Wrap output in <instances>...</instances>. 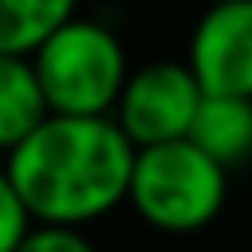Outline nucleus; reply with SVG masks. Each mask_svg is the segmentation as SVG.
<instances>
[{"label": "nucleus", "instance_id": "1", "mask_svg": "<svg viewBox=\"0 0 252 252\" xmlns=\"http://www.w3.org/2000/svg\"><path fill=\"white\" fill-rule=\"evenodd\" d=\"M134 154L110 114L47 110L4 154V169L32 220L83 228L126 201Z\"/></svg>", "mask_w": 252, "mask_h": 252}, {"label": "nucleus", "instance_id": "2", "mask_svg": "<svg viewBox=\"0 0 252 252\" xmlns=\"http://www.w3.org/2000/svg\"><path fill=\"white\" fill-rule=\"evenodd\" d=\"M228 201V169L189 138L138 146L126 205L158 232H201Z\"/></svg>", "mask_w": 252, "mask_h": 252}, {"label": "nucleus", "instance_id": "3", "mask_svg": "<svg viewBox=\"0 0 252 252\" xmlns=\"http://www.w3.org/2000/svg\"><path fill=\"white\" fill-rule=\"evenodd\" d=\"M43 102L55 114H110L130 75L118 32L94 16H67L32 51Z\"/></svg>", "mask_w": 252, "mask_h": 252}, {"label": "nucleus", "instance_id": "4", "mask_svg": "<svg viewBox=\"0 0 252 252\" xmlns=\"http://www.w3.org/2000/svg\"><path fill=\"white\" fill-rule=\"evenodd\" d=\"M201 83L193 71L177 59H158L146 67H134L114 98L110 118L122 126V134L134 146L173 142L189 134V122L201 102Z\"/></svg>", "mask_w": 252, "mask_h": 252}, {"label": "nucleus", "instance_id": "5", "mask_svg": "<svg viewBox=\"0 0 252 252\" xmlns=\"http://www.w3.org/2000/svg\"><path fill=\"white\" fill-rule=\"evenodd\" d=\"M185 67L205 94L252 98V0H213L189 32Z\"/></svg>", "mask_w": 252, "mask_h": 252}, {"label": "nucleus", "instance_id": "6", "mask_svg": "<svg viewBox=\"0 0 252 252\" xmlns=\"http://www.w3.org/2000/svg\"><path fill=\"white\" fill-rule=\"evenodd\" d=\"M224 169L252 158V98L244 94H201L185 134Z\"/></svg>", "mask_w": 252, "mask_h": 252}, {"label": "nucleus", "instance_id": "7", "mask_svg": "<svg viewBox=\"0 0 252 252\" xmlns=\"http://www.w3.org/2000/svg\"><path fill=\"white\" fill-rule=\"evenodd\" d=\"M47 114L39 79L28 55L0 51V154H8Z\"/></svg>", "mask_w": 252, "mask_h": 252}, {"label": "nucleus", "instance_id": "8", "mask_svg": "<svg viewBox=\"0 0 252 252\" xmlns=\"http://www.w3.org/2000/svg\"><path fill=\"white\" fill-rule=\"evenodd\" d=\"M75 8L79 0H0V51L28 55Z\"/></svg>", "mask_w": 252, "mask_h": 252}, {"label": "nucleus", "instance_id": "9", "mask_svg": "<svg viewBox=\"0 0 252 252\" xmlns=\"http://www.w3.org/2000/svg\"><path fill=\"white\" fill-rule=\"evenodd\" d=\"M16 252H98L94 240L79 228V224H47V220H32L28 232L20 236Z\"/></svg>", "mask_w": 252, "mask_h": 252}, {"label": "nucleus", "instance_id": "10", "mask_svg": "<svg viewBox=\"0 0 252 252\" xmlns=\"http://www.w3.org/2000/svg\"><path fill=\"white\" fill-rule=\"evenodd\" d=\"M28 224H32V217H28L20 193H16V185H12V177H8V169L0 161V252H16Z\"/></svg>", "mask_w": 252, "mask_h": 252}]
</instances>
